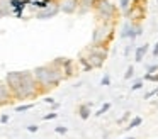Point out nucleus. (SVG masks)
Listing matches in <instances>:
<instances>
[{"mask_svg":"<svg viewBox=\"0 0 158 139\" xmlns=\"http://www.w3.org/2000/svg\"><path fill=\"white\" fill-rule=\"evenodd\" d=\"M146 70H148V73L151 75V73H153V71H156V70H158V64H151V66H148Z\"/></svg>","mask_w":158,"mask_h":139,"instance_id":"nucleus-24","label":"nucleus"},{"mask_svg":"<svg viewBox=\"0 0 158 139\" xmlns=\"http://www.w3.org/2000/svg\"><path fill=\"white\" fill-rule=\"evenodd\" d=\"M78 114H80V117H82L83 121H87V119L90 117V105L89 104H82L78 107Z\"/></svg>","mask_w":158,"mask_h":139,"instance_id":"nucleus-10","label":"nucleus"},{"mask_svg":"<svg viewBox=\"0 0 158 139\" xmlns=\"http://www.w3.org/2000/svg\"><path fill=\"white\" fill-rule=\"evenodd\" d=\"M102 85H104V87H109V85H110V78H109V75H106V76L102 78Z\"/></svg>","mask_w":158,"mask_h":139,"instance_id":"nucleus-21","label":"nucleus"},{"mask_svg":"<svg viewBox=\"0 0 158 139\" xmlns=\"http://www.w3.org/2000/svg\"><path fill=\"white\" fill-rule=\"evenodd\" d=\"M56 117H58V114H56V112H49V114H46L43 119H44V121H51V119H56Z\"/></svg>","mask_w":158,"mask_h":139,"instance_id":"nucleus-18","label":"nucleus"},{"mask_svg":"<svg viewBox=\"0 0 158 139\" xmlns=\"http://www.w3.org/2000/svg\"><path fill=\"white\" fill-rule=\"evenodd\" d=\"M144 80H150V81H158V75H150V73H146V75H144Z\"/></svg>","mask_w":158,"mask_h":139,"instance_id":"nucleus-19","label":"nucleus"},{"mask_svg":"<svg viewBox=\"0 0 158 139\" xmlns=\"http://www.w3.org/2000/svg\"><path fill=\"white\" fill-rule=\"evenodd\" d=\"M5 15V12H4V10H2V9H0V19H2V17H4Z\"/></svg>","mask_w":158,"mask_h":139,"instance_id":"nucleus-31","label":"nucleus"},{"mask_svg":"<svg viewBox=\"0 0 158 139\" xmlns=\"http://www.w3.org/2000/svg\"><path fill=\"white\" fill-rule=\"evenodd\" d=\"M141 122H143V119H141V117H134L133 121H131L129 124L126 125V131H131V129H134V127H138V125H141Z\"/></svg>","mask_w":158,"mask_h":139,"instance_id":"nucleus-12","label":"nucleus"},{"mask_svg":"<svg viewBox=\"0 0 158 139\" xmlns=\"http://www.w3.org/2000/svg\"><path fill=\"white\" fill-rule=\"evenodd\" d=\"M80 63L83 64V70H85V71H90V70H92V66H90V63L87 61V58H82V59H80Z\"/></svg>","mask_w":158,"mask_h":139,"instance_id":"nucleus-16","label":"nucleus"},{"mask_svg":"<svg viewBox=\"0 0 158 139\" xmlns=\"http://www.w3.org/2000/svg\"><path fill=\"white\" fill-rule=\"evenodd\" d=\"M146 51H148V44H143V46H139V47L136 49L134 59H136L138 63H141V61H143V58H144V54H146Z\"/></svg>","mask_w":158,"mask_h":139,"instance_id":"nucleus-9","label":"nucleus"},{"mask_svg":"<svg viewBox=\"0 0 158 139\" xmlns=\"http://www.w3.org/2000/svg\"><path fill=\"white\" fill-rule=\"evenodd\" d=\"M32 76L38 81V85L56 87L63 80V71L61 68L55 66V64H46V66H38L36 70H32Z\"/></svg>","mask_w":158,"mask_h":139,"instance_id":"nucleus-1","label":"nucleus"},{"mask_svg":"<svg viewBox=\"0 0 158 139\" xmlns=\"http://www.w3.org/2000/svg\"><path fill=\"white\" fill-rule=\"evenodd\" d=\"M127 7H129V0H121V9L126 10Z\"/></svg>","mask_w":158,"mask_h":139,"instance_id":"nucleus-23","label":"nucleus"},{"mask_svg":"<svg viewBox=\"0 0 158 139\" xmlns=\"http://www.w3.org/2000/svg\"><path fill=\"white\" fill-rule=\"evenodd\" d=\"M55 131L58 132V134H66V131H68V129H66L65 125H58V127H56Z\"/></svg>","mask_w":158,"mask_h":139,"instance_id":"nucleus-20","label":"nucleus"},{"mask_svg":"<svg viewBox=\"0 0 158 139\" xmlns=\"http://www.w3.org/2000/svg\"><path fill=\"white\" fill-rule=\"evenodd\" d=\"M58 5H60V10H61V12L73 14L78 9V0H60Z\"/></svg>","mask_w":158,"mask_h":139,"instance_id":"nucleus-7","label":"nucleus"},{"mask_svg":"<svg viewBox=\"0 0 158 139\" xmlns=\"http://www.w3.org/2000/svg\"><path fill=\"white\" fill-rule=\"evenodd\" d=\"M38 129H39L38 125H27V131H29V132H36Z\"/></svg>","mask_w":158,"mask_h":139,"instance_id":"nucleus-26","label":"nucleus"},{"mask_svg":"<svg viewBox=\"0 0 158 139\" xmlns=\"http://www.w3.org/2000/svg\"><path fill=\"white\" fill-rule=\"evenodd\" d=\"M0 107H2V105H0Z\"/></svg>","mask_w":158,"mask_h":139,"instance_id":"nucleus-34","label":"nucleus"},{"mask_svg":"<svg viewBox=\"0 0 158 139\" xmlns=\"http://www.w3.org/2000/svg\"><path fill=\"white\" fill-rule=\"evenodd\" d=\"M21 80H22V71H9L5 75V83H7L9 90L12 92V97L17 93L19 87H21Z\"/></svg>","mask_w":158,"mask_h":139,"instance_id":"nucleus-3","label":"nucleus"},{"mask_svg":"<svg viewBox=\"0 0 158 139\" xmlns=\"http://www.w3.org/2000/svg\"><path fill=\"white\" fill-rule=\"evenodd\" d=\"M10 98H12V92L9 90L5 80H0V105L9 104V102H10Z\"/></svg>","mask_w":158,"mask_h":139,"instance_id":"nucleus-8","label":"nucleus"},{"mask_svg":"<svg viewBox=\"0 0 158 139\" xmlns=\"http://www.w3.org/2000/svg\"><path fill=\"white\" fill-rule=\"evenodd\" d=\"M32 107H34V104H24V105L15 107V112H26V110H31Z\"/></svg>","mask_w":158,"mask_h":139,"instance_id":"nucleus-14","label":"nucleus"},{"mask_svg":"<svg viewBox=\"0 0 158 139\" xmlns=\"http://www.w3.org/2000/svg\"><path fill=\"white\" fill-rule=\"evenodd\" d=\"M109 108H110V104H104L102 107L99 108V112H95V115H97V117H100V115H104L107 110H109Z\"/></svg>","mask_w":158,"mask_h":139,"instance_id":"nucleus-15","label":"nucleus"},{"mask_svg":"<svg viewBox=\"0 0 158 139\" xmlns=\"http://www.w3.org/2000/svg\"><path fill=\"white\" fill-rule=\"evenodd\" d=\"M124 139H134V137H124Z\"/></svg>","mask_w":158,"mask_h":139,"instance_id":"nucleus-32","label":"nucleus"},{"mask_svg":"<svg viewBox=\"0 0 158 139\" xmlns=\"http://www.w3.org/2000/svg\"><path fill=\"white\" fill-rule=\"evenodd\" d=\"M44 102H46V104H51V105L55 104V100H53L51 97H46V98H44Z\"/></svg>","mask_w":158,"mask_h":139,"instance_id":"nucleus-30","label":"nucleus"},{"mask_svg":"<svg viewBox=\"0 0 158 139\" xmlns=\"http://www.w3.org/2000/svg\"><path fill=\"white\" fill-rule=\"evenodd\" d=\"M127 117H129V112H126V114H124V115H123V117H121V119H119V121H117V122H119V124H121V122H124V121H126Z\"/></svg>","mask_w":158,"mask_h":139,"instance_id":"nucleus-27","label":"nucleus"},{"mask_svg":"<svg viewBox=\"0 0 158 139\" xmlns=\"http://www.w3.org/2000/svg\"><path fill=\"white\" fill-rule=\"evenodd\" d=\"M0 121H2V124H7V122H9V115H2Z\"/></svg>","mask_w":158,"mask_h":139,"instance_id":"nucleus-29","label":"nucleus"},{"mask_svg":"<svg viewBox=\"0 0 158 139\" xmlns=\"http://www.w3.org/2000/svg\"><path fill=\"white\" fill-rule=\"evenodd\" d=\"M51 2H53V0H41V2H39V0H32L31 3L34 7H38V9H46V7H48Z\"/></svg>","mask_w":158,"mask_h":139,"instance_id":"nucleus-13","label":"nucleus"},{"mask_svg":"<svg viewBox=\"0 0 158 139\" xmlns=\"http://www.w3.org/2000/svg\"><path fill=\"white\" fill-rule=\"evenodd\" d=\"M141 87H143V83H141V81H136V83L133 85V88H131V90H139Z\"/></svg>","mask_w":158,"mask_h":139,"instance_id":"nucleus-25","label":"nucleus"},{"mask_svg":"<svg viewBox=\"0 0 158 139\" xmlns=\"http://www.w3.org/2000/svg\"><path fill=\"white\" fill-rule=\"evenodd\" d=\"M38 87H39V85H38V81L34 80V76H32V71H22L21 87H19L17 93H15L14 97L19 98V100L36 97V95L39 93V88Z\"/></svg>","mask_w":158,"mask_h":139,"instance_id":"nucleus-2","label":"nucleus"},{"mask_svg":"<svg viewBox=\"0 0 158 139\" xmlns=\"http://www.w3.org/2000/svg\"><path fill=\"white\" fill-rule=\"evenodd\" d=\"M27 2H29V3H31V2H32V0H27Z\"/></svg>","mask_w":158,"mask_h":139,"instance_id":"nucleus-33","label":"nucleus"},{"mask_svg":"<svg viewBox=\"0 0 158 139\" xmlns=\"http://www.w3.org/2000/svg\"><path fill=\"white\" fill-rule=\"evenodd\" d=\"M106 56H107L106 51H102V49H92V53H90V56H89V59H87V61L90 63V66H92V68H99V66H102V64H104Z\"/></svg>","mask_w":158,"mask_h":139,"instance_id":"nucleus-5","label":"nucleus"},{"mask_svg":"<svg viewBox=\"0 0 158 139\" xmlns=\"http://www.w3.org/2000/svg\"><path fill=\"white\" fill-rule=\"evenodd\" d=\"M153 58H158V43L155 44V49H153Z\"/></svg>","mask_w":158,"mask_h":139,"instance_id":"nucleus-28","label":"nucleus"},{"mask_svg":"<svg viewBox=\"0 0 158 139\" xmlns=\"http://www.w3.org/2000/svg\"><path fill=\"white\" fill-rule=\"evenodd\" d=\"M94 2L95 0H78V7H80V12H87V10L90 9V7L94 5Z\"/></svg>","mask_w":158,"mask_h":139,"instance_id":"nucleus-11","label":"nucleus"},{"mask_svg":"<svg viewBox=\"0 0 158 139\" xmlns=\"http://www.w3.org/2000/svg\"><path fill=\"white\" fill-rule=\"evenodd\" d=\"M133 75H134V68L129 66V68H127V71H126V75H124V80H129Z\"/></svg>","mask_w":158,"mask_h":139,"instance_id":"nucleus-17","label":"nucleus"},{"mask_svg":"<svg viewBox=\"0 0 158 139\" xmlns=\"http://www.w3.org/2000/svg\"><path fill=\"white\" fill-rule=\"evenodd\" d=\"M58 12H60L58 2H51L48 7H46V9H43L41 12L38 14V19H49V17H55Z\"/></svg>","mask_w":158,"mask_h":139,"instance_id":"nucleus-6","label":"nucleus"},{"mask_svg":"<svg viewBox=\"0 0 158 139\" xmlns=\"http://www.w3.org/2000/svg\"><path fill=\"white\" fill-rule=\"evenodd\" d=\"M153 95H158V88H155V90H151V92H148L146 95H144V98H151Z\"/></svg>","mask_w":158,"mask_h":139,"instance_id":"nucleus-22","label":"nucleus"},{"mask_svg":"<svg viewBox=\"0 0 158 139\" xmlns=\"http://www.w3.org/2000/svg\"><path fill=\"white\" fill-rule=\"evenodd\" d=\"M94 5H95L99 15L104 17V19H110V17L114 15V12H116V7H114L109 0H95Z\"/></svg>","mask_w":158,"mask_h":139,"instance_id":"nucleus-4","label":"nucleus"}]
</instances>
